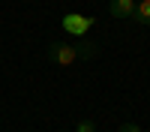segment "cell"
Here are the masks:
<instances>
[{"label":"cell","instance_id":"1","mask_svg":"<svg viewBox=\"0 0 150 132\" xmlns=\"http://www.w3.org/2000/svg\"><path fill=\"white\" fill-rule=\"evenodd\" d=\"M45 57L51 60V63H57V66H72L75 63V48L69 42H51L48 51H45Z\"/></svg>","mask_w":150,"mask_h":132},{"label":"cell","instance_id":"2","mask_svg":"<svg viewBox=\"0 0 150 132\" xmlns=\"http://www.w3.org/2000/svg\"><path fill=\"white\" fill-rule=\"evenodd\" d=\"M93 15H81V12H69V15H63V21H60V24H63V30L66 33H75V36H84L87 30H90L93 27Z\"/></svg>","mask_w":150,"mask_h":132},{"label":"cell","instance_id":"3","mask_svg":"<svg viewBox=\"0 0 150 132\" xmlns=\"http://www.w3.org/2000/svg\"><path fill=\"white\" fill-rule=\"evenodd\" d=\"M108 12H111L114 18H132L135 3H132V0H111V3H108Z\"/></svg>","mask_w":150,"mask_h":132},{"label":"cell","instance_id":"4","mask_svg":"<svg viewBox=\"0 0 150 132\" xmlns=\"http://www.w3.org/2000/svg\"><path fill=\"white\" fill-rule=\"evenodd\" d=\"M72 48H75V60H93L99 54V45L90 42V39H81L78 45H72Z\"/></svg>","mask_w":150,"mask_h":132},{"label":"cell","instance_id":"5","mask_svg":"<svg viewBox=\"0 0 150 132\" xmlns=\"http://www.w3.org/2000/svg\"><path fill=\"white\" fill-rule=\"evenodd\" d=\"M132 21H138V24H144V27H150V0H141V3H135Z\"/></svg>","mask_w":150,"mask_h":132},{"label":"cell","instance_id":"6","mask_svg":"<svg viewBox=\"0 0 150 132\" xmlns=\"http://www.w3.org/2000/svg\"><path fill=\"white\" fill-rule=\"evenodd\" d=\"M75 132H96V123H93V120H78V126H75Z\"/></svg>","mask_w":150,"mask_h":132},{"label":"cell","instance_id":"7","mask_svg":"<svg viewBox=\"0 0 150 132\" xmlns=\"http://www.w3.org/2000/svg\"><path fill=\"white\" fill-rule=\"evenodd\" d=\"M117 132H141V126H138V123H123Z\"/></svg>","mask_w":150,"mask_h":132},{"label":"cell","instance_id":"8","mask_svg":"<svg viewBox=\"0 0 150 132\" xmlns=\"http://www.w3.org/2000/svg\"><path fill=\"white\" fill-rule=\"evenodd\" d=\"M132 3H141V0H132Z\"/></svg>","mask_w":150,"mask_h":132},{"label":"cell","instance_id":"9","mask_svg":"<svg viewBox=\"0 0 150 132\" xmlns=\"http://www.w3.org/2000/svg\"><path fill=\"white\" fill-rule=\"evenodd\" d=\"M60 132H66V129H60Z\"/></svg>","mask_w":150,"mask_h":132}]
</instances>
